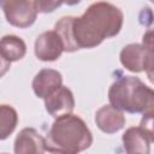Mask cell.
I'll list each match as a JSON object with an SVG mask.
<instances>
[{"label": "cell", "instance_id": "7a4b0ae2", "mask_svg": "<svg viewBox=\"0 0 154 154\" xmlns=\"http://www.w3.org/2000/svg\"><path fill=\"white\" fill-rule=\"evenodd\" d=\"M91 143V131L82 118L72 113L55 118L45 137L46 150L52 154H79Z\"/></svg>", "mask_w": 154, "mask_h": 154}, {"label": "cell", "instance_id": "e0dca14e", "mask_svg": "<svg viewBox=\"0 0 154 154\" xmlns=\"http://www.w3.org/2000/svg\"><path fill=\"white\" fill-rule=\"evenodd\" d=\"M11 67V63H8L1 54H0V78L10 70Z\"/></svg>", "mask_w": 154, "mask_h": 154}, {"label": "cell", "instance_id": "9a60e30c", "mask_svg": "<svg viewBox=\"0 0 154 154\" xmlns=\"http://www.w3.org/2000/svg\"><path fill=\"white\" fill-rule=\"evenodd\" d=\"M63 2L61 1H53V0H38L37 1V11L38 12H43V13H48V12H53L57 7L61 6Z\"/></svg>", "mask_w": 154, "mask_h": 154}, {"label": "cell", "instance_id": "8fae6325", "mask_svg": "<svg viewBox=\"0 0 154 154\" xmlns=\"http://www.w3.org/2000/svg\"><path fill=\"white\" fill-rule=\"evenodd\" d=\"M95 123L105 134H116L125 126V116L111 105L100 107L95 113Z\"/></svg>", "mask_w": 154, "mask_h": 154}, {"label": "cell", "instance_id": "30bf717a", "mask_svg": "<svg viewBox=\"0 0 154 154\" xmlns=\"http://www.w3.org/2000/svg\"><path fill=\"white\" fill-rule=\"evenodd\" d=\"M154 137L148 135L140 126L125 130L122 136L125 154H150V144Z\"/></svg>", "mask_w": 154, "mask_h": 154}, {"label": "cell", "instance_id": "ac0fdd59", "mask_svg": "<svg viewBox=\"0 0 154 154\" xmlns=\"http://www.w3.org/2000/svg\"><path fill=\"white\" fill-rule=\"evenodd\" d=\"M1 154H7V153H1Z\"/></svg>", "mask_w": 154, "mask_h": 154}, {"label": "cell", "instance_id": "5b68a950", "mask_svg": "<svg viewBox=\"0 0 154 154\" xmlns=\"http://www.w3.org/2000/svg\"><path fill=\"white\" fill-rule=\"evenodd\" d=\"M122 65L130 72H142L148 73L152 81V69H153V46H146L141 43H129L123 47L119 54Z\"/></svg>", "mask_w": 154, "mask_h": 154}, {"label": "cell", "instance_id": "6da1fadb", "mask_svg": "<svg viewBox=\"0 0 154 154\" xmlns=\"http://www.w3.org/2000/svg\"><path fill=\"white\" fill-rule=\"evenodd\" d=\"M124 23V14L111 2L97 1L88 6L79 17H73L71 37L76 51L94 48L105 38L117 36Z\"/></svg>", "mask_w": 154, "mask_h": 154}, {"label": "cell", "instance_id": "8992f818", "mask_svg": "<svg viewBox=\"0 0 154 154\" xmlns=\"http://www.w3.org/2000/svg\"><path fill=\"white\" fill-rule=\"evenodd\" d=\"M34 52L41 61H55L63 54L64 45L54 30H47L36 37Z\"/></svg>", "mask_w": 154, "mask_h": 154}, {"label": "cell", "instance_id": "3957f363", "mask_svg": "<svg viewBox=\"0 0 154 154\" xmlns=\"http://www.w3.org/2000/svg\"><path fill=\"white\" fill-rule=\"evenodd\" d=\"M109 105L128 113H146L153 111L154 91L138 77L122 76L108 89Z\"/></svg>", "mask_w": 154, "mask_h": 154}, {"label": "cell", "instance_id": "277c9868", "mask_svg": "<svg viewBox=\"0 0 154 154\" xmlns=\"http://www.w3.org/2000/svg\"><path fill=\"white\" fill-rule=\"evenodd\" d=\"M0 7L6 20L20 29L31 26L38 13L36 0H0Z\"/></svg>", "mask_w": 154, "mask_h": 154}, {"label": "cell", "instance_id": "ba28073f", "mask_svg": "<svg viewBox=\"0 0 154 154\" xmlns=\"http://www.w3.org/2000/svg\"><path fill=\"white\" fill-rule=\"evenodd\" d=\"M45 108L54 118L71 114L75 108V97L72 91L67 87L61 85L45 99Z\"/></svg>", "mask_w": 154, "mask_h": 154}, {"label": "cell", "instance_id": "9c48e42d", "mask_svg": "<svg viewBox=\"0 0 154 154\" xmlns=\"http://www.w3.org/2000/svg\"><path fill=\"white\" fill-rule=\"evenodd\" d=\"M63 85V76L58 70L42 69L40 70L31 83L35 95L40 99H46Z\"/></svg>", "mask_w": 154, "mask_h": 154}, {"label": "cell", "instance_id": "2e32d148", "mask_svg": "<svg viewBox=\"0 0 154 154\" xmlns=\"http://www.w3.org/2000/svg\"><path fill=\"white\" fill-rule=\"evenodd\" d=\"M140 128L142 130H144L148 135L153 136V111H148V112L143 113Z\"/></svg>", "mask_w": 154, "mask_h": 154}, {"label": "cell", "instance_id": "4fadbf2b", "mask_svg": "<svg viewBox=\"0 0 154 154\" xmlns=\"http://www.w3.org/2000/svg\"><path fill=\"white\" fill-rule=\"evenodd\" d=\"M18 124V113L11 106L2 103L0 105V141L10 137L16 130Z\"/></svg>", "mask_w": 154, "mask_h": 154}, {"label": "cell", "instance_id": "7c38bea8", "mask_svg": "<svg viewBox=\"0 0 154 154\" xmlns=\"http://www.w3.org/2000/svg\"><path fill=\"white\" fill-rule=\"evenodd\" d=\"M26 53V45L19 36L5 35L0 38V54L8 61H18L24 58Z\"/></svg>", "mask_w": 154, "mask_h": 154}, {"label": "cell", "instance_id": "52a82bcc", "mask_svg": "<svg viewBox=\"0 0 154 154\" xmlns=\"http://www.w3.org/2000/svg\"><path fill=\"white\" fill-rule=\"evenodd\" d=\"M14 154H45V137L34 128H24L16 136Z\"/></svg>", "mask_w": 154, "mask_h": 154}, {"label": "cell", "instance_id": "5bb4252c", "mask_svg": "<svg viewBox=\"0 0 154 154\" xmlns=\"http://www.w3.org/2000/svg\"><path fill=\"white\" fill-rule=\"evenodd\" d=\"M72 19H73L72 16H65V17H61L54 24V31L59 35L64 45V52H76V48L72 42V37H71Z\"/></svg>", "mask_w": 154, "mask_h": 154}]
</instances>
